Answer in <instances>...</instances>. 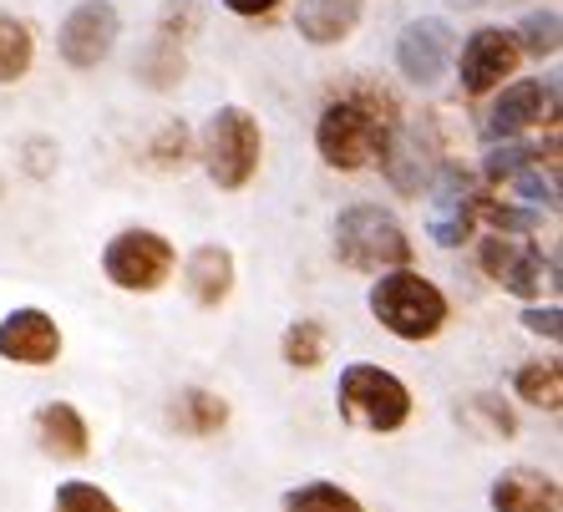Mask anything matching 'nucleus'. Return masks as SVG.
Listing matches in <instances>:
<instances>
[{"label":"nucleus","instance_id":"1","mask_svg":"<svg viewBox=\"0 0 563 512\" xmlns=\"http://www.w3.org/2000/svg\"><path fill=\"white\" fill-rule=\"evenodd\" d=\"M366 304H371V315H376V325L386 330V335H396V341H407V345L437 341V335L446 330V315H452L446 294L427 275H417L411 264L376 275Z\"/></svg>","mask_w":563,"mask_h":512},{"label":"nucleus","instance_id":"2","mask_svg":"<svg viewBox=\"0 0 563 512\" xmlns=\"http://www.w3.org/2000/svg\"><path fill=\"white\" fill-rule=\"evenodd\" d=\"M330 238H335V259L345 264V269H361V275H386V269H401V264H411V234L401 229V219H396L391 209H380V203H355V209H345L341 219H335V229H330Z\"/></svg>","mask_w":563,"mask_h":512},{"label":"nucleus","instance_id":"3","mask_svg":"<svg viewBox=\"0 0 563 512\" xmlns=\"http://www.w3.org/2000/svg\"><path fill=\"white\" fill-rule=\"evenodd\" d=\"M386 137H391V122L380 118L366 97H341L314 122V153L335 172H361L371 163H380Z\"/></svg>","mask_w":563,"mask_h":512},{"label":"nucleus","instance_id":"4","mask_svg":"<svg viewBox=\"0 0 563 512\" xmlns=\"http://www.w3.org/2000/svg\"><path fill=\"white\" fill-rule=\"evenodd\" d=\"M198 158H203V172H209L213 188H223V193L250 188L264 163V132L250 107H234V102L219 107L209 118V127H203Z\"/></svg>","mask_w":563,"mask_h":512},{"label":"nucleus","instance_id":"5","mask_svg":"<svg viewBox=\"0 0 563 512\" xmlns=\"http://www.w3.org/2000/svg\"><path fill=\"white\" fill-rule=\"evenodd\" d=\"M335 407L351 421L355 432H401L411 421V391L401 376L371 366V360H355L341 370V386H335Z\"/></svg>","mask_w":563,"mask_h":512},{"label":"nucleus","instance_id":"6","mask_svg":"<svg viewBox=\"0 0 563 512\" xmlns=\"http://www.w3.org/2000/svg\"><path fill=\"white\" fill-rule=\"evenodd\" d=\"M173 269H178V249L157 229H118L102 249V275L122 294H157Z\"/></svg>","mask_w":563,"mask_h":512},{"label":"nucleus","instance_id":"7","mask_svg":"<svg viewBox=\"0 0 563 512\" xmlns=\"http://www.w3.org/2000/svg\"><path fill=\"white\" fill-rule=\"evenodd\" d=\"M477 264H483L487 279H498L508 294L518 300H543V289L559 285V259H543L528 234H503V229H487L477 238Z\"/></svg>","mask_w":563,"mask_h":512},{"label":"nucleus","instance_id":"8","mask_svg":"<svg viewBox=\"0 0 563 512\" xmlns=\"http://www.w3.org/2000/svg\"><path fill=\"white\" fill-rule=\"evenodd\" d=\"M118 36H122L118 5H112V0H81L77 11L62 21V31H56V52H62L66 66L92 71V66H102L107 56H112Z\"/></svg>","mask_w":563,"mask_h":512},{"label":"nucleus","instance_id":"9","mask_svg":"<svg viewBox=\"0 0 563 512\" xmlns=\"http://www.w3.org/2000/svg\"><path fill=\"white\" fill-rule=\"evenodd\" d=\"M457 56V31L442 15H417L396 31V71L417 87H432L446 77V66Z\"/></svg>","mask_w":563,"mask_h":512},{"label":"nucleus","instance_id":"10","mask_svg":"<svg viewBox=\"0 0 563 512\" xmlns=\"http://www.w3.org/2000/svg\"><path fill=\"white\" fill-rule=\"evenodd\" d=\"M518 41L512 31L503 26H477L467 41H462V56H457V81L467 97H487L493 87H503V77L518 71Z\"/></svg>","mask_w":563,"mask_h":512},{"label":"nucleus","instance_id":"11","mask_svg":"<svg viewBox=\"0 0 563 512\" xmlns=\"http://www.w3.org/2000/svg\"><path fill=\"white\" fill-rule=\"evenodd\" d=\"M427 188H432V209H427V234H432V244L437 249H457V244H467L472 229H477V213H472L477 193H472L467 172L437 168V178Z\"/></svg>","mask_w":563,"mask_h":512},{"label":"nucleus","instance_id":"12","mask_svg":"<svg viewBox=\"0 0 563 512\" xmlns=\"http://www.w3.org/2000/svg\"><path fill=\"white\" fill-rule=\"evenodd\" d=\"M62 345V325L36 304H21L0 320V360L11 366H56Z\"/></svg>","mask_w":563,"mask_h":512},{"label":"nucleus","instance_id":"13","mask_svg":"<svg viewBox=\"0 0 563 512\" xmlns=\"http://www.w3.org/2000/svg\"><path fill=\"white\" fill-rule=\"evenodd\" d=\"M553 102H559V87H543V81H512L503 87V97L493 102L487 112V143H498V137H523L528 127H538L543 118H553Z\"/></svg>","mask_w":563,"mask_h":512},{"label":"nucleus","instance_id":"14","mask_svg":"<svg viewBox=\"0 0 563 512\" xmlns=\"http://www.w3.org/2000/svg\"><path fill=\"white\" fill-rule=\"evenodd\" d=\"M380 168H386V178H391L396 193L417 198L421 188L437 178V147H432V137H421L417 127H391L386 147H380Z\"/></svg>","mask_w":563,"mask_h":512},{"label":"nucleus","instance_id":"15","mask_svg":"<svg viewBox=\"0 0 563 512\" xmlns=\"http://www.w3.org/2000/svg\"><path fill=\"white\" fill-rule=\"evenodd\" d=\"M31 426H36V447L56 461H81L92 452V426L71 401H46Z\"/></svg>","mask_w":563,"mask_h":512},{"label":"nucleus","instance_id":"16","mask_svg":"<svg viewBox=\"0 0 563 512\" xmlns=\"http://www.w3.org/2000/svg\"><path fill=\"white\" fill-rule=\"evenodd\" d=\"M184 285L198 310H219L234 294V254L223 249V244H198L184 264Z\"/></svg>","mask_w":563,"mask_h":512},{"label":"nucleus","instance_id":"17","mask_svg":"<svg viewBox=\"0 0 563 512\" xmlns=\"http://www.w3.org/2000/svg\"><path fill=\"white\" fill-rule=\"evenodd\" d=\"M493 512H563L559 482L538 467H508L493 482Z\"/></svg>","mask_w":563,"mask_h":512},{"label":"nucleus","instance_id":"18","mask_svg":"<svg viewBox=\"0 0 563 512\" xmlns=\"http://www.w3.org/2000/svg\"><path fill=\"white\" fill-rule=\"evenodd\" d=\"M361 11H366V0H300L295 31H300L310 46H341V41L361 26Z\"/></svg>","mask_w":563,"mask_h":512},{"label":"nucleus","instance_id":"19","mask_svg":"<svg viewBox=\"0 0 563 512\" xmlns=\"http://www.w3.org/2000/svg\"><path fill=\"white\" fill-rule=\"evenodd\" d=\"M168 421L184 436H219L229 426V401L219 391H203V386H188V391L173 396Z\"/></svg>","mask_w":563,"mask_h":512},{"label":"nucleus","instance_id":"20","mask_svg":"<svg viewBox=\"0 0 563 512\" xmlns=\"http://www.w3.org/2000/svg\"><path fill=\"white\" fill-rule=\"evenodd\" d=\"M279 512H366V502L355 498L351 487L314 477V482L289 487L285 498H279Z\"/></svg>","mask_w":563,"mask_h":512},{"label":"nucleus","instance_id":"21","mask_svg":"<svg viewBox=\"0 0 563 512\" xmlns=\"http://www.w3.org/2000/svg\"><path fill=\"white\" fill-rule=\"evenodd\" d=\"M512 391H518L523 407L559 411L563 407V370H559V360H523L518 376H512Z\"/></svg>","mask_w":563,"mask_h":512},{"label":"nucleus","instance_id":"22","mask_svg":"<svg viewBox=\"0 0 563 512\" xmlns=\"http://www.w3.org/2000/svg\"><path fill=\"white\" fill-rule=\"evenodd\" d=\"M325 350H330V335L320 320H289L285 335H279V355L295 370H320L325 366Z\"/></svg>","mask_w":563,"mask_h":512},{"label":"nucleus","instance_id":"23","mask_svg":"<svg viewBox=\"0 0 563 512\" xmlns=\"http://www.w3.org/2000/svg\"><path fill=\"white\" fill-rule=\"evenodd\" d=\"M36 62V36H31L26 21L15 15H0V81H21Z\"/></svg>","mask_w":563,"mask_h":512},{"label":"nucleus","instance_id":"24","mask_svg":"<svg viewBox=\"0 0 563 512\" xmlns=\"http://www.w3.org/2000/svg\"><path fill=\"white\" fill-rule=\"evenodd\" d=\"M137 77L147 81V87H173V81H184V46L168 36H153L147 41V52L137 56Z\"/></svg>","mask_w":563,"mask_h":512},{"label":"nucleus","instance_id":"25","mask_svg":"<svg viewBox=\"0 0 563 512\" xmlns=\"http://www.w3.org/2000/svg\"><path fill=\"white\" fill-rule=\"evenodd\" d=\"M512 41H518V52L528 56H553L559 52V41H563V21L559 11H528L523 21H518V31H512Z\"/></svg>","mask_w":563,"mask_h":512},{"label":"nucleus","instance_id":"26","mask_svg":"<svg viewBox=\"0 0 563 512\" xmlns=\"http://www.w3.org/2000/svg\"><path fill=\"white\" fill-rule=\"evenodd\" d=\"M462 416H467V426H477L483 436H493V442H508L512 432H518V416H512V407L503 401V396H472L467 407H462Z\"/></svg>","mask_w":563,"mask_h":512},{"label":"nucleus","instance_id":"27","mask_svg":"<svg viewBox=\"0 0 563 512\" xmlns=\"http://www.w3.org/2000/svg\"><path fill=\"white\" fill-rule=\"evenodd\" d=\"M52 512H122V508H118V498H112L107 487L87 482V477H71V482L56 487Z\"/></svg>","mask_w":563,"mask_h":512},{"label":"nucleus","instance_id":"28","mask_svg":"<svg viewBox=\"0 0 563 512\" xmlns=\"http://www.w3.org/2000/svg\"><path fill=\"white\" fill-rule=\"evenodd\" d=\"M198 26H203V5L198 0H168L163 15H157V36L178 41V46H188L198 36Z\"/></svg>","mask_w":563,"mask_h":512},{"label":"nucleus","instance_id":"29","mask_svg":"<svg viewBox=\"0 0 563 512\" xmlns=\"http://www.w3.org/2000/svg\"><path fill=\"white\" fill-rule=\"evenodd\" d=\"M147 158L157 163V168H184L188 158V127L184 122H168V127L153 137V147H147Z\"/></svg>","mask_w":563,"mask_h":512},{"label":"nucleus","instance_id":"30","mask_svg":"<svg viewBox=\"0 0 563 512\" xmlns=\"http://www.w3.org/2000/svg\"><path fill=\"white\" fill-rule=\"evenodd\" d=\"M563 310H559V300H549V304H528L523 310V330H533V335H549V341H559L563 335Z\"/></svg>","mask_w":563,"mask_h":512},{"label":"nucleus","instance_id":"31","mask_svg":"<svg viewBox=\"0 0 563 512\" xmlns=\"http://www.w3.org/2000/svg\"><path fill=\"white\" fill-rule=\"evenodd\" d=\"M279 0H223V11H234V15H244V21H254V15H269Z\"/></svg>","mask_w":563,"mask_h":512},{"label":"nucleus","instance_id":"32","mask_svg":"<svg viewBox=\"0 0 563 512\" xmlns=\"http://www.w3.org/2000/svg\"><path fill=\"white\" fill-rule=\"evenodd\" d=\"M452 5H483V0H452Z\"/></svg>","mask_w":563,"mask_h":512}]
</instances>
